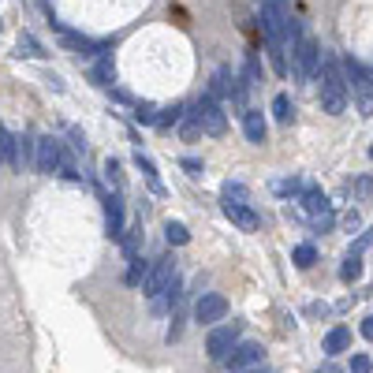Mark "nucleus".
Masks as SVG:
<instances>
[{
    "mask_svg": "<svg viewBox=\"0 0 373 373\" xmlns=\"http://www.w3.org/2000/svg\"><path fill=\"white\" fill-rule=\"evenodd\" d=\"M265 362V348L261 343H235V348L224 355V366L228 373H243V369H254Z\"/></svg>",
    "mask_w": 373,
    "mask_h": 373,
    "instance_id": "0eeeda50",
    "label": "nucleus"
},
{
    "mask_svg": "<svg viewBox=\"0 0 373 373\" xmlns=\"http://www.w3.org/2000/svg\"><path fill=\"white\" fill-rule=\"evenodd\" d=\"M273 112H276V119H280V124H288V119H291V101L284 97V93H280V97L273 101Z\"/></svg>",
    "mask_w": 373,
    "mask_h": 373,
    "instance_id": "4be33fe9",
    "label": "nucleus"
},
{
    "mask_svg": "<svg viewBox=\"0 0 373 373\" xmlns=\"http://www.w3.org/2000/svg\"><path fill=\"white\" fill-rule=\"evenodd\" d=\"M243 131H247V138L254 142V146H261V142H265V116H261L258 109H250V112L243 116Z\"/></svg>",
    "mask_w": 373,
    "mask_h": 373,
    "instance_id": "f8f14e48",
    "label": "nucleus"
},
{
    "mask_svg": "<svg viewBox=\"0 0 373 373\" xmlns=\"http://www.w3.org/2000/svg\"><path fill=\"white\" fill-rule=\"evenodd\" d=\"M191 116H194V124H198V131H206V135H224L228 131V119H224V112H220V105H217V97H202L191 109Z\"/></svg>",
    "mask_w": 373,
    "mask_h": 373,
    "instance_id": "20e7f679",
    "label": "nucleus"
},
{
    "mask_svg": "<svg viewBox=\"0 0 373 373\" xmlns=\"http://www.w3.org/2000/svg\"><path fill=\"white\" fill-rule=\"evenodd\" d=\"M179 112H183V109H179V105H172V109H165V116H157V119H153V124H161V127H168V124H176V119H179Z\"/></svg>",
    "mask_w": 373,
    "mask_h": 373,
    "instance_id": "b1692460",
    "label": "nucleus"
},
{
    "mask_svg": "<svg viewBox=\"0 0 373 373\" xmlns=\"http://www.w3.org/2000/svg\"><path fill=\"white\" fill-rule=\"evenodd\" d=\"M243 373H269V369H261V366H254V369H243Z\"/></svg>",
    "mask_w": 373,
    "mask_h": 373,
    "instance_id": "c756f323",
    "label": "nucleus"
},
{
    "mask_svg": "<svg viewBox=\"0 0 373 373\" xmlns=\"http://www.w3.org/2000/svg\"><path fill=\"white\" fill-rule=\"evenodd\" d=\"M26 161H30V138H26V135H11V168L23 172Z\"/></svg>",
    "mask_w": 373,
    "mask_h": 373,
    "instance_id": "4468645a",
    "label": "nucleus"
},
{
    "mask_svg": "<svg viewBox=\"0 0 373 373\" xmlns=\"http://www.w3.org/2000/svg\"><path fill=\"white\" fill-rule=\"evenodd\" d=\"M224 314H228V299L217 295V291H206V295L194 302V321L198 325H217V321H224Z\"/></svg>",
    "mask_w": 373,
    "mask_h": 373,
    "instance_id": "6e6552de",
    "label": "nucleus"
},
{
    "mask_svg": "<svg viewBox=\"0 0 373 373\" xmlns=\"http://www.w3.org/2000/svg\"><path fill=\"white\" fill-rule=\"evenodd\" d=\"M317 373H340V366H336V362H325V366L317 369Z\"/></svg>",
    "mask_w": 373,
    "mask_h": 373,
    "instance_id": "c85d7f7f",
    "label": "nucleus"
},
{
    "mask_svg": "<svg viewBox=\"0 0 373 373\" xmlns=\"http://www.w3.org/2000/svg\"><path fill=\"white\" fill-rule=\"evenodd\" d=\"M302 206H306V213H310V217H325V213H328V202H325L321 191H306V194H302Z\"/></svg>",
    "mask_w": 373,
    "mask_h": 373,
    "instance_id": "2eb2a0df",
    "label": "nucleus"
},
{
    "mask_svg": "<svg viewBox=\"0 0 373 373\" xmlns=\"http://www.w3.org/2000/svg\"><path fill=\"white\" fill-rule=\"evenodd\" d=\"M179 165L186 168V176H202V161H194V157H183Z\"/></svg>",
    "mask_w": 373,
    "mask_h": 373,
    "instance_id": "a878e982",
    "label": "nucleus"
},
{
    "mask_svg": "<svg viewBox=\"0 0 373 373\" xmlns=\"http://www.w3.org/2000/svg\"><path fill=\"white\" fill-rule=\"evenodd\" d=\"M135 165L142 168V176L153 183V191H161V179H157V168H153V161H150V157H142V153H138V157H135Z\"/></svg>",
    "mask_w": 373,
    "mask_h": 373,
    "instance_id": "a211bd4d",
    "label": "nucleus"
},
{
    "mask_svg": "<svg viewBox=\"0 0 373 373\" xmlns=\"http://www.w3.org/2000/svg\"><path fill=\"white\" fill-rule=\"evenodd\" d=\"M239 336H243V325H239V321H228V325L213 328L209 340H206V355L213 358V362H224V355L239 343Z\"/></svg>",
    "mask_w": 373,
    "mask_h": 373,
    "instance_id": "423d86ee",
    "label": "nucleus"
},
{
    "mask_svg": "<svg viewBox=\"0 0 373 373\" xmlns=\"http://www.w3.org/2000/svg\"><path fill=\"white\" fill-rule=\"evenodd\" d=\"M165 239H168L172 247H186V243H191V235H186L183 224H168V228H165Z\"/></svg>",
    "mask_w": 373,
    "mask_h": 373,
    "instance_id": "dca6fc26",
    "label": "nucleus"
},
{
    "mask_svg": "<svg viewBox=\"0 0 373 373\" xmlns=\"http://www.w3.org/2000/svg\"><path fill=\"white\" fill-rule=\"evenodd\" d=\"M351 348V328H332L328 336H325V355L332 358V355H340V351H348Z\"/></svg>",
    "mask_w": 373,
    "mask_h": 373,
    "instance_id": "ddd939ff",
    "label": "nucleus"
},
{
    "mask_svg": "<svg viewBox=\"0 0 373 373\" xmlns=\"http://www.w3.org/2000/svg\"><path fill=\"white\" fill-rule=\"evenodd\" d=\"M362 247H373V228H369L362 239H358V250H362Z\"/></svg>",
    "mask_w": 373,
    "mask_h": 373,
    "instance_id": "bb28decb",
    "label": "nucleus"
},
{
    "mask_svg": "<svg viewBox=\"0 0 373 373\" xmlns=\"http://www.w3.org/2000/svg\"><path fill=\"white\" fill-rule=\"evenodd\" d=\"M317 75H321V109L328 116H340L343 109H348V78H343V71L336 68L332 57H321Z\"/></svg>",
    "mask_w": 373,
    "mask_h": 373,
    "instance_id": "f03ea898",
    "label": "nucleus"
},
{
    "mask_svg": "<svg viewBox=\"0 0 373 373\" xmlns=\"http://www.w3.org/2000/svg\"><path fill=\"white\" fill-rule=\"evenodd\" d=\"M258 11H261V26L269 34V42L284 45V42H295L299 37V23L291 19V4L288 0H254Z\"/></svg>",
    "mask_w": 373,
    "mask_h": 373,
    "instance_id": "f257e3e1",
    "label": "nucleus"
},
{
    "mask_svg": "<svg viewBox=\"0 0 373 373\" xmlns=\"http://www.w3.org/2000/svg\"><path fill=\"white\" fill-rule=\"evenodd\" d=\"M105 224L112 239H124V202L116 194H105Z\"/></svg>",
    "mask_w": 373,
    "mask_h": 373,
    "instance_id": "9b49d317",
    "label": "nucleus"
},
{
    "mask_svg": "<svg viewBox=\"0 0 373 373\" xmlns=\"http://www.w3.org/2000/svg\"><path fill=\"white\" fill-rule=\"evenodd\" d=\"M224 202H247V186L243 183H224Z\"/></svg>",
    "mask_w": 373,
    "mask_h": 373,
    "instance_id": "aec40b11",
    "label": "nucleus"
},
{
    "mask_svg": "<svg viewBox=\"0 0 373 373\" xmlns=\"http://www.w3.org/2000/svg\"><path fill=\"white\" fill-rule=\"evenodd\" d=\"M362 336L373 340V317H366V325H362Z\"/></svg>",
    "mask_w": 373,
    "mask_h": 373,
    "instance_id": "cd10ccee",
    "label": "nucleus"
},
{
    "mask_svg": "<svg viewBox=\"0 0 373 373\" xmlns=\"http://www.w3.org/2000/svg\"><path fill=\"white\" fill-rule=\"evenodd\" d=\"M369 157H373V146H369Z\"/></svg>",
    "mask_w": 373,
    "mask_h": 373,
    "instance_id": "7c9ffc66",
    "label": "nucleus"
},
{
    "mask_svg": "<svg viewBox=\"0 0 373 373\" xmlns=\"http://www.w3.org/2000/svg\"><path fill=\"white\" fill-rule=\"evenodd\" d=\"M317 261V250L310 247V243H302V247H295V265L299 269H310V265Z\"/></svg>",
    "mask_w": 373,
    "mask_h": 373,
    "instance_id": "f3484780",
    "label": "nucleus"
},
{
    "mask_svg": "<svg viewBox=\"0 0 373 373\" xmlns=\"http://www.w3.org/2000/svg\"><path fill=\"white\" fill-rule=\"evenodd\" d=\"M60 142L52 138V135H45L42 142H37V157H34V168L42 172V176H52V172L60 168Z\"/></svg>",
    "mask_w": 373,
    "mask_h": 373,
    "instance_id": "1a4fd4ad",
    "label": "nucleus"
},
{
    "mask_svg": "<svg viewBox=\"0 0 373 373\" xmlns=\"http://www.w3.org/2000/svg\"><path fill=\"white\" fill-rule=\"evenodd\" d=\"M291 57H295V75L299 78H317V68H321V45L314 37L299 34L291 42Z\"/></svg>",
    "mask_w": 373,
    "mask_h": 373,
    "instance_id": "7ed1b4c3",
    "label": "nucleus"
},
{
    "mask_svg": "<svg viewBox=\"0 0 373 373\" xmlns=\"http://www.w3.org/2000/svg\"><path fill=\"white\" fill-rule=\"evenodd\" d=\"M19 57H45V52L37 49V42H34L30 34H23V37H19Z\"/></svg>",
    "mask_w": 373,
    "mask_h": 373,
    "instance_id": "412c9836",
    "label": "nucleus"
},
{
    "mask_svg": "<svg viewBox=\"0 0 373 373\" xmlns=\"http://www.w3.org/2000/svg\"><path fill=\"white\" fill-rule=\"evenodd\" d=\"M172 284H176V261H172V258H161V261H157L150 273L142 276V295L161 299Z\"/></svg>",
    "mask_w": 373,
    "mask_h": 373,
    "instance_id": "39448f33",
    "label": "nucleus"
},
{
    "mask_svg": "<svg viewBox=\"0 0 373 373\" xmlns=\"http://www.w3.org/2000/svg\"><path fill=\"white\" fill-rule=\"evenodd\" d=\"M340 276H343V280H358V276H362V261H358V254H348V261H343Z\"/></svg>",
    "mask_w": 373,
    "mask_h": 373,
    "instance_id": "6ab92c4d",
    "label": "nucleus"
},
{
    "mask_svg": "<svg viewBox=\"0 0 373 373\" xmlns=\"http://www.w3.org/2000/svg\"><path fill=\"white\" fill-rule=\"evenodd\" d=\"M0 165H11V135L0 127Z\"/></svg>",
    "mask_w": 373,
    "mask_h": 373,
    "instance_id": "5701e85b",
    "label": "nucleus"
},
{
    "mask_svg": "<svg viewBox=\"0 0 373 373\" xmlns=\"http://www.w3.org/2000/svg\"><path fill=\"white\" fill-rule=\"evenodd\" d=\"M224 217H228L235 228H243V232H258L261 228V217L247 202H224Z\"/></svg>",
    "mask_w": 373,
    "mask_h": 373,
    "instance_id": "9d476101",
    "label": "nucleus"
},
{
    "mask_svg": "<svg viewBox=\"0 0 373 373\" xmlns=\"http://www.w3.org/2000/svg\"><path fill=\"white\" fill-rule=\"evenodd\" d=\"M369 369H373L369 355H355V358H351V373H369Z\"/></svg>",
    "mask_w": 373,
    "mask_h": 373,
    "instance_id": "393cba45",
    "label": "nucleus"
}]
</instances>
